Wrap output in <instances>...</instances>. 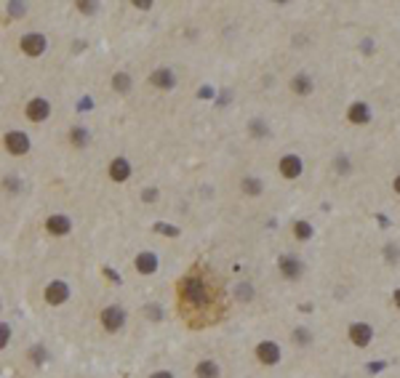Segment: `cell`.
Masks as SVG:
<instances>
[{
    "mask_svg": "<svg viewBox=\"0 0 400 378\" xmlns=\"http://www.w3.org/2000/svg\"><path fill=\"white\" fill-rule=\"evenodd\" d=\"M182 296L187 301H192V304H200L206 298V288H203V282L198 277H187L182 282Z\"/></svg>",
    "mask_w": 400,
    "mask_h": 378,
    "instance_id": "obj_1",
    "label": "cell"
},
{
    "mask_svg": "<svg viewBox=\"0 0 400 378\" xmlns=\"http://www.w3.org/2000/svg\"><path fill=\"white\" fill-rule=\"evenodd\" d=\"M6 147L11 155H24L30 152V139L22 131H11V134H6Z\"/></svg>",
    "mask_w": 400,
    "mask_h": 378,
    "instance_id": "obj_2",
    "label": "cell"
},
{
    "mask_svg": "<svg viewBox=\"0 0 400 378\" xmlns=\"http://www.w3.org/2000/svg\"><path fill=\"white\" fill-rule=\"evenodd\" d=\"M19 45H22V51H24L27 56H40V53L45 51V37L38 35V32H30V35L22 37Z\"/></svg>",
    "mask_w": 400,
    "mask_h": 378,
    "instance_id": "obj_3",
    "label": "cell"
},
{
    "mask_svg": "<svg viewBox=\"0 0 400 378\" xmlns=\"http://www.w3.org/2000/svg\"><path fill=\"white\" fill-rule=\"evenodd\" d=\"M101 323H104V328H107V330H118V328H123V323H126L123 309H120V306H107L104 311H101Z\"/></svg>",
    "mask_w": 400,
    "mask_h": 378,
    "instance_id": "obj_4",
    "label": "cell"
},
{
    "mask_svg": "<svg viewBox=\"0 0 400 378\" xmlns=\"http://www.w3.org/2000/svg\"><path fill=\"white\" fill-rule=\"evenodd\" d=\"M350 338H352V344H358V346H368L371 338H374V330H371L366 323H355V325H350Z\"/></svg>",
    "mask_w": 400,
    "mask_h": 378,
    "instance_id": "obj_5",
    "label": "cell"
},
{
    "mask_svg": "<svg viewBox=\"0 0 400 378\" xmlns=\"http://www.w3.org/2000/svg\"><path fill=\"white\" fill-rule=\"evenodd\" d=\"M256 354H259V362H264V365H275L277 360H280V349H277V344H272V341L259 344Z\"/></svg>",
    "mask_w": 400,
    "mask_h": 378,
    "instance_id": "obj_6",
    "label": "cell"
},
{
    "mask_svg": "<svg viewBox=\"0 0 400 378\" xmlns=\"http://www.w3.org/2000/svg\"><path fill=\"white\" fill-rule=\"evenodd\" d=\"M48 112H51V107H48V101H45V99H32L30 104H27V117L35 120V122L45 120V117H48Z\"/></svg>",
    "mask_w": 400,
    "mask_h": 378,
    "instance_id": "obj_7",
    "label": "cell"
},
{
    "mask_svg": "<svg viewBox=\"0 0 400 378\" xmlns=\"http://www.w3.org/2000/svg\"><path fill=\"white\" fill-rule=\"evenodd\" d=\"M67 296H70V290H67L64 282H51V285L45 288V301H48V304H62V301H67Z\"/></svg>",
    "mask_w": 400,
    "mask_h": 378,
    "instance_id": "obj_8",
    "label": "cell"
},
{
    "mask_svg": "<svg viewBox=\"0 0 400 378\" xmlns=\"http://www.w3.org/2000/svg\"><path fill=\"white\" fill-rule=\"evenodd\" d=\"M280 173L288 176V178H296V176L302 173V160L296 157V155H285L280 160Z\"/></svg>",
    "mask_w": 400,
    "mask_h": 378,
    "instance_id": "obj_9",
    "label": "cell"
},
{
    "mask_svg": "<svg viewBox=\"0 0 400 378\" xmlns=\"http://www.w3.org/2000/svg\"><path fill=\"white\" fill-rule=\"evenodd\" d=\"M109 176H112L115 181H126V178L131 176V165H128V160H123V157L112 160V165H109Z\"/></svg>",
    "mask_w": 400,
    "mask_h": 378,
    "instance_id": "obj_10",
    "label": "cell"
},
{
    "mask_svg": "<svg viewBox=\"0 0 400 378\" xmlns=\"http://www.w3.org/2000/svg\"><path fill=\"white\" fill-rule=\"evenodd\" d=\"M136 269L142 272V275H152V272L157 269L155 253H139V256H136Z\"/></svg>",
    "mask_w": 400,
    "mask_h": 378,
    "instance_id": "obj_11",
    "label": "cell"
},
{
    "mask_svg": "<svg viewBox=\"0 0 400 378\" xmlns=\"http://www.w3.org/2000/svg\"><path fill=\"white\" fill-rule=\"evenodd\" d=\"M45 229L51 234H67L70 232V219L67 216H51V219L45 221Z\"/></svg>",
    "mask_w": 400,
    "mask_h": 378,
    "instance_id": "obj_12",
    "label": "cell"
},
{
    "mask_svg": "<svg viewBox=\"0 0 400 378\" xmlns=\"http://www.w3.org/2000/svg\"><path fill=\"white\" fill-rule=\"evenodd\" d=\"M347 117L352 120V122H358V125H363V122H368L371 120V112H368V107L366 104H352V107L347 109Z\"/></svg>",
    "mask_w": 400,
    "mask_h": 378,
    "instance_id": "obj_13",
    "label": "cell"
},
{
    "mask_svg": "<svg viewBox=\"0 0 400 378\" xmlns=\"http://www.w3.org/2000/svg\"><path fill=\"white\" fill-rule=\"evenodd\" d=\"M280 272H283V277L294 280V277H299V275H302V264L296 261V259L283 256V259H280Z\"/></svg>",
    "mask_w": 400,
    "mask_h": 378,
    "instance_id": "obj_14",
    "label": "cell"
},
{
    "mask_svg": "<svg viewBox=\"0 0 400 378\" xmlns=\"http://www.w3.org/2000/svg\"><path fill=\"white\" fill-rule=\"evenodd\" d=\"M152 83H155L157 88H174L176 78H174L171 70H155V72H152Z\"/></svg>",
    "mask_w": 400,
    "mask_h": 378,
    "instance_id": "obj_15",
    "label": "cell"
},
{
    "mask_svg": "<svg viewBox=\"0 0 400 378\" xmlns=\"http://www.w3.org/2000/svg\"><path fill=\"white\" fill-rule=\"evenodd\" d=\"M195 375H198V378H216L219 375V367H216V362L206 360V362H200L198 367H195Z\"/></svg>",
    "mask_w": 400,
    "mask_h": 378,
    "instance_id": "obj_16",
    "label": "cell"
},
{
    "mask_svg": "<svg viewBox=\"0 0 400 378\" xmlns=\"http://www.w3.org/2000/svg\"><path fill=\"white\" fill-rule=\"evenodd\" d=\"M291 86H294V91H296V93H310V91H312V80L307 78V75H296Z\"/></svg>",
    "mask_w": 400,
    "mask_h": 378,
    "instance_id": "obj_17",
    "label": "cell"
},
{
    "mask_svg": "<svg viewBox=\"0 0 400 378\" xmlns=\"http://www.w3.org/2000/svg\"><path fill=\"white\" fill-rule=\"evenodd\" d=\"M294 234H296L299 240H310V237H312V226L307 224V221H296V224H294Z\"/></svg>",
    "mask_w": 400,
    "mask_h": 378,
    "instance_id": "obj_18",
    "label": "cell"
},
{
    "mask_svg": "<svg viewBox=\"0 0 400 378\" xmlns=\"http://www.w3.org/2000/svg\"><path fill=\"white\" fill-rule=\"evenodd\" d=\"M112 88L115 91H120V93H126L128 88H131V78H128V75H115V80H112Z\"/></svg>",
    "mask_w": 400,
    "mask_h": 378,
    "instance_id": "obj_19",
    "label": "cell"
},
{
    "mask_svg": "<svg viewBox=\"0 0 400 378\" xmlns=\"http://www.w3.org/2000/svg\"><path fill=\"white\" fill-rule=\"evenodd\" d=\"M243 192L259 195V192H262V181H259V178H246V181H243Z\"/></svg>",
    "mask_w": 400,
    "mask_h": 378,
    "instance_id": "obj_20",
    "label": "cell"
},
{
    "mask_svg": "<svg viewBox=\"0 0 400 378\" xmlns=\"http://www.w3.org/2000/svg\"><path fill=\"white\" fill-rule=\"evenodd\" d=\"M70 139H72V144H78V147H83L88 141V134L83 128H72V134H70Z\"/></svg>",
    "mask_w": 400,
    "mask_h": 378,
    "instance_id": "obj_21",
    "label": "cell"
},
{
    "mask_svg": "<svg viewBox=\"0 0 400 378\" xmlns=\"http://www.w3.org/2000/svg\"><path fill=\"white\" fill-rule=\"evenodd\" d=\"M155 232H163V234H171V237H176V234H179V229H174L171 224H157L155 226Z\"/></svg>",
    "mask_w": 400,
    "mask_h": 378,
    "instance_id": "obj_22",
    "label": "cell"
},
{
    "mask_svg": "<svg viewBox=\"0 0 400 378\" xmlns=\"http://www.w3.org/2000/svg\"><path fill=\"white\" fill-rule=\"evenodd\" d=\"M254 293H251V285H238V298L240 301H248Z\"/></svg>",
    "mask_w": 400,
    "mask_h": 378,
    "instance_id": "obj_23",
    "label": "cell"
},
{
    "mask_svg": "<svg viewBox=\"0 0 400 378\" xmlns=\"http://www.w3.org/2000/svg\"><path fill=\"white\" fill-rule=\"evenodd\" d=\"M294 338H296V341H299V344H310V338H312V336L307 333L304 328H299V330H296V336H294Z\"/></svg>",
    "mask_w": 400,
    "mask_h": 378,
    "instance_id": "obj_24",
    "label": "cell"
},
{
    "mask_svg": "<svg viewBox=\"0 0 400 378\" xmlns=\"http://www.w3.org/2000/svg\"><path fill=\"white\" fill-rule=\"evenodd\" d=\"M251 131H254V136H264V134H267V128H264L259 120H254V122H251Z\"/></svg>",
    "mask_w": 400,
    "mask_h": 378,
    "instance_id": "obj_25",
    "label": "cell"
},
{
    "mask_svg": "<svg viewBox=\"0 0 400 378\" xmlns=\"http://www.w3.org/2000/svg\"><path fill=\"white\" fill-rule=\"evenodd\" d=\"M387 259H389V261H397V250H395V245H387Z\"/></svg>",
    "mask_w": 400,
    "mask_h": 378,
    "instance_id": "obj_26",
    "label": "cell"
},
{
    "mask_svg": "<svg viewBox=\"0 0 400 378\" xmlns=\"http://www.w3.org/2000/svg\"><path fill=\"white\" fill-rule=\"evenodd\" d=\"M8 11H16V16H22L24 6H22V3H11V6H8Z\"/></svg>",
    "mask_w": 400,
    "mask_h": 378,
    "instance_id": "obj_27",
    "label": "cell"
},
{
    "mask_svg": "<svg viewBox=\"0 0 400 378\" xmlns=\"http://www.w3.org/2000/svg\"><path fill=\"white\" fill-rule=\"evenodd\" d=\"M78 8H80V11H96L94 3H78Z\"/></svg>",
    "mask_w": 400,
    "mask_h": 378,
    "instance_id": "obj_28",
    "label": "cell"
},
{
    "mask_svg": "<svg viewBox=\"0 0 400 378\" xmlns=\"http://www.w3.org/2000/svg\"><path fill=\"white\" fill-rule=\"evenodd\" d=\"M150 378H174V375H171L168 370H157V373H152Z\"/></svg>",
    "mask_w": 400,
    "mask_h": 378,
    "instance_id": "obj_29",
    "label": "cell"
},
{
    "mask_svg": "<svg viewBox=\"0 0 400 378\" xmlns=\"http://www.w3.org/2000/svg\"><path fill=\"white\" fill-rule=\"evenodd\" d=\"M150 6H152L150 0H136V8H150Z\"/></svg>",
    "mask_w": 400,
    "mask_h": 378,
    "instance_id": "obj_30",
    "label": "cell"
},
{
    "mask_svg": "<svg viewBox=\"0 0 400 378\" xmlns=\"http://www.w3.org/2000/svg\"><path fill=\"white\" fill-rule=\"evenodd\" d=\"M155 195H157L155 189H150V192H144V200H155Z\"/></svg>",
    "mask_w": 400,
    "mask_h": 378,
    "instance_id": "obj_31",
    "label": "cell"
},
{
    "mask_svg": "<svg viewBox=\"0 0 400 378\" xmlns=\"http://www.w3.org/2000/svg\"><path fill=\"white\" fill-rule=\"evenodd\" d=\"M395 192H397V195H400V176H397V178H395Z\"/></svg>",
    "mask_w": 400,
    "mask_h": 378,
    "instance_id": "obj_32",
    "label": "cell"
},
{
    "mask_svg": "<svg viewBox=\"0 0 400 378\" xmlns=\"http://www.w3.org/2000/svg\"><path fill=\"white\" fill-rule=\"evenodd\" d=\"M395 304H397V306H400V288H397V290H395Z\"/></svg>",
    "mask_w": 400,
    "mask_h": 378,
    "instance_id": "obj_33",
    "label": "cell"
}]
</instances>
